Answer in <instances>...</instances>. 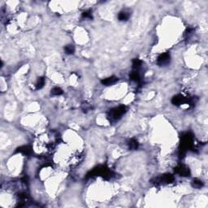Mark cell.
Here are the masks:
<instances>
[{"instance_id":"13","label":"cell","mask_w":208,"mask_h":208,"mask_svg":"<svg viewBox=\"0 0 208 208\" xmlns=\"http://www.w3.org/2000/svg\"><path fill=\"white\" fill-rule=\"evenodd\" d=\"M142 62L138 59H134L133 60V68L134 70H138L142 66Z\"/></svg>"},{"instance_id":"3","label":"cell","mask_w":208,"mask_h":208,"mask_svg":"<svg viewBox=\"0 0 208 208\" xmlns=\"http://www.w3.org/2000/svg\"><path fill=\"white\" fill-rule=\"evenodd\" d=\"M169 62H170V54L168 52H164V53L161 54L157 59V63L160 66L167 65Z\"/></svg>"},{"instance_id":"5","label":"cell","mask_w":208,"mask_h":208,"mask_svg":"<svg viewBox=\"0 0 208 208\" xmlns=\"http://www.w3.org/2000/svg\"><path fill=\"white\" fill-rule=\"evenodd\" d=\"M188 102H189V99L181 94H178L176 96H174L171 99V102L174 105H181L184 103H188Z\"/></svg>"},{"instance_id":"14","label":"cell","mask_w":208,"mask_h":208,"mask_svg":"<svg viewBox=\"0 0 208 208\" xmlns=\"http://www.w3.org/2000/svg\"><path fill=\"white\" fill-rule=\"evenodd\" d=\"M51 94H52L53 95H56V96L61 95V94H63V90H62V89L59 88V87H54L53 89L51 90Z\"/></svg>"},{"instance_id":"9","label":"cell","mask_w":208,"mask_h":208,"mask_svg":"<svg viewBox=\"0 0 208 208\" xmlns=\"http://www.w3.org/2000/svg\"><path fill=\"white\" fill-rule=\"evenodd\" d=\"M128 146L129 149L132 150H137L138 148L139 144L137 140H135V139H131V140L128 141Z\"/></svg>"},{"instance_id":"2","label":"cell","mask_w":208,"mask_h":208,"mask_svg":"<svg viewBox=\"0 0 208 208\" xmlns=\"http://www.w3.org/2000/svg\"><path fill=\"white\" fill-rule=\"evenodd\" d=\"M173 181H174V178L171 174H165V175H163L159 177L155 178L154 183H155L156 185H158V184H169Z\"/></svg>"},{"instance_id":"15","label":"cell","mask_w":208,"mask_h":208,"mask_svg":"<svg viewBox=\"0 0 208 208\" xmlns=\"http://www.w3.org/2000/svg\"><path fill=\"white\" fill-rule=\"evenodd\" d=\"M192 185L194 188H201L203 185V182L201 181H199V180H197V179L193 181Z\"/></svg>"},{"instance_id":"16","label":"cell","mask_w":208,"mask_h":208,"mask_svg":"<svg viewBox=\"0 0 208 208\" xmlns=\"http://www.w3.org/2000/svg\"><path fill=\"white\" fill-rule=\"evenodd\" d=\"M82 18H84V19H92L93 16H92V12H91V11H84L82 13Z\"/></svg>"},{"instance_id":"7","label":"cell","mask_w":208,"mask_h":208,"mask_svg":"<svg viewBox=\"0 0 208 208\" xmlns=\"http://www.w3.org/2000/svg\"><path fill=\"white\" fill-rule=\"evenodd\" d=\"M16 153H21L25 155H29L31 154V148L28 146H23L19 147L18 149L16 150Z\"/></svg>"},{"instance_id":"4","label":"cell","mask_w":208,"mask_h":208,"mask_svg":"<svg viewBox=\"0 0 208 208\" xmlns=\"http://www.w3.org/2000/svg\"><path fill=\"white\" fill-rule=\"evenodd\" d=\"M176 173L181 175V176H189L190 174V171H189V168L187 167L185 165H179L177 166L175 169Z\"/></svg>"},{"instance_id":"8","label":"cell","mask_w":208,"mask_h":208,"mask_svg":"<svg viewBox=\"0 0 208 208\" xmlns=\"http://www.w3.org/2000/svg\"><path fill=\"white\" fill-rule=\"evenodd\" d=\"M129 78L130 80H134V81H136L140 84V81H141V76H140V74H139L138 71V70H134L130 74H129Z\"/></svg>"},{"instance_id":"1","label":"cell","mask_w":208,"mask_h":208,"mask_svg":"<svg viewBox=\"0 0 208 208\" xmlns=\"http://www.w3.org/2000/svg\"><path fill=\"white\" fill-rule=\"evenodd\" d=\"M126 112V107L125 106H119L118 107H115L109 112L108 117L111 119V120H118L120 119L123 115Z\"/></svg>"},{"instance_id":"6","label":"cell","mask_w":208,"mask_h":208,"mask_svg":"<svg viewBox=\"0 0 208 208\" xmlns=\"http://www.w3.org/2000/svg\"><path fill=\"white\" fill-rule=\"evenodd\" d=\"M118 81V78L115 76H112L110 77H107L106 79H103L102 80V85H105V86H112L114 85L115 83H116Z\"/></svg>"},{"instance_id":"10","label":"cell","mask_w":208,"mask_h":208,"mask_svg":"<svg viewBox=\"0 0 208 208\" xmlns=\"http://www.w3.org/2000/svg\"><path fill=\"white\" fill-rule=\"evenodd\" d=\"M129 18V13L126 11H120L118 15V19L120 21H125Z\"/></svg>"},{"instance_id":"11","label":"cell","mask_w":208,"mask_h":208,"mask_svg":"<svg viewBox=\"0 0 208 208\" xmlns=\"http://www.w3.org/2000/svg\"><path fill=\"white\" fill-rule=\"evenodd\" d=\"M64 51H65V53L68 54H72L74 53L75 51V47L73 45H67L65 47H64Z\"/></svg>"},{"instance_id":"12","label":"cell","mask_w":208,"mask_h":208,"mask_svg":"<svg viewBox=\"0 0 208 208\" xmlns=\"http://www.w3.org/2000/svg\"><path fill=\"white\" fill-rule=\"evenodd\" d=\"M45 78L44 77H40L38 80H37V83H36V89L37 90H40V89H42L44 85H45Z\"/></svg>"}]
</instances>
